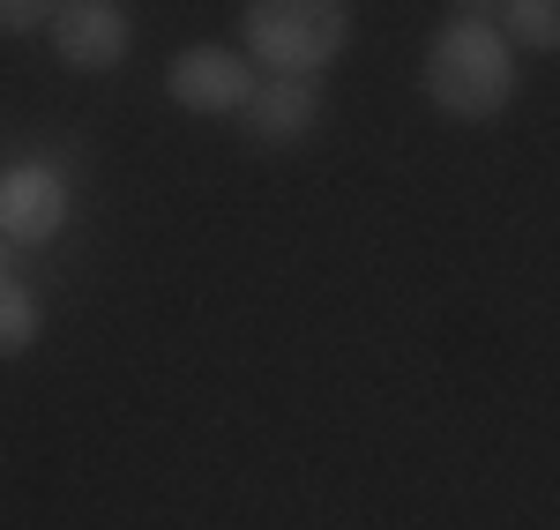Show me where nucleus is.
Returning <instances> with one entry per match:
<instances>
[{
    "mask_svg": "<svg viewBox=\"0 0 560 530\" xmlns=\"http://www.w3.org/2000/svg\"><path fill=\"white\" fill-rule=\"evenodd\" d=\"M419 90L441 120L456 128H478L493 113H509L516 97V45L501 38L493 23H471V15H448L433 31L427 60H419Z\"/></svg>",
    "mask_w": 560,
    "mask_h": 530,
    "instance_id": "f257e3e1",
    "label": "nucleus"
},
{
    "mask_svg": "<svg viewBox=\"0 0 560 530\" xmlns=\"http://www.w3.org/2000/svg\"><path fill=\"white\" fill-rule=\"evenodd\" d=\"M351 45V0H247L240 52L269 75H322Z\"/></svg>",
    "mask_w": 560,
    "mask_h": 530,
    "instance_id": "f03ea898",
    "label": "nucleus"
},
{
    "mask_svg": "<svg viewBox=\"0 0 560 530\" xmlns=\"http://www.w3.org/2000/svg\"><path fill=\"white\" fill-rule=\"evenodd\" d=\"M255 90H261V75L240 45H187L165 68V97L179 113H202V120H240Z\"/></svg>",
    "mask_w": 560,
    "mask_h": 530,
    "instance_id": "7ed1b4c3",
    "label": "nucleus"
},
{
    "mask_svg": "<svg viewBox=\"0 0 560 530\" xmlns=\"http://www.w3.org/2000/svg\"><path fill=\"white\" fill-rule=\"evenodd\" d=\"M45 38L60 52V68L75 75H105L135 52V23L120 0H60V15L45 23Z\"/></svg>",
    "mask_w": 560,
    "mask_h": 530,
    "instance_id": "20e7f679",
    "label": "nucleus"
},
{
    "mask_svg": "<svg viewBox=\"0 0 560 530\" xmlns=\"http://www.w3.org/2000/svg\"><path fill=\"white\" fill-rule=\"evenodd\" d=\"M60 224H68V179L52 165L23 157V165L0 173V239L8 247H45Z\"/></svg>",
    "mask_w": 560,
    "mask_h": 530,
    "instance_id": "39448f33",
    "label": "nucleus"
},
{
    "mask_svg": "<svg viewBox=\"0 0 560 530\" xmlns=\"http://www.w3.org/2000/svg\"><path fill=\"white\" fill-rule=\"evenodd\" d=\"M314 128H322V83L314 75H269L240 113L247 150H300Z\"/></svg>",
    "mask_w": 560,
    "mask_h": 530,
    "instance_id": "423d86ee",
    "label": "nucleus"
},
{
    "mask_svg": "<svg viewBox=\"0 0 560 530\" xmlns=\"http://www.w3.org/2000/svg\"><path fill=\"white\" fill-rule=\"evenodd\" d=\"M493 31L516 52H560V0H501Z\"/></svg>",
    "mask_w": 560,
    "mask_h": 530,
    "instance_id": "0eeeda50",
    "label": "nucleus"
},
{
    "mask_svg": "<svg viewBox=\"0 0 560 530\" xmlns=\"http://www.w3.org/2000/svg\"><path fill=\"white\" fill-rule=\"evenodd\" d=\"M38 329H45L38 292H31L23 276H8V269H0V358H23L31 344H38Z\"/></svg>",
    "mask_w": 560,
    "mask_h": 530,
    "instance_id": "6e6552de",
    "label": "nucleus"
},
{
    "mask_svg": "<svg viewBox=\"0 0 560 530\" xmlns=\"http://www.w3.org/2000/svg\"><path fill=\"white\" fill-rule=\"evenodd\" d=\"M52 15H60V0H0V31H8V38H31Z\"/></svg>",
    "mask_w": 560,
    "mask_h": 530,
    "instance_id": "1a4fd4ad",
    "label": "nucleus"
},
{
    "mask_svg": "<svg viewBox=\"0 0 560 530\" xmlns=\"http://www.w3.org/2000/svg\"><path fill=\"white\" fill-rule=\"evenodd\" d=\"M456 15H471V23H493V15H501V0H456Z\"/></svg>",
    "mask_w": 560,
    "mask_h": 530,
    "instance_id": "9d476101",
    "label": "nucleus"
},
{
    "mask_svg": "<svg viewBox=\"0 0 560 530\" xmlns=\"http://www.w3.org/2000/svg\"><path fill=\"white\" fill-rule=\"evenodd\" d=\"M0 269H8V239H0Z\"/></svg>",
    "mask_w": 560,
    "mask_h": 530,
    "instance_id": "9b49d317",
    "label": "nucleus"
}]
</instances>
